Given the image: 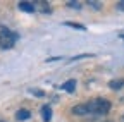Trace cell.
I'll return each instance as SVG.
<instances>
[{"label": "cell", "mask_w": 124, "mask_h": 122, "mask_svg": "<svg viewBox=\"0 0 124 122\" xmlns=\"http://www.w3.org/2000/svg\"><path fill=\"white\" fill-rule=\"evenodd\" d=\"M41 115H43V120H45V122H48V120L52 119V108H50L48 105L41 107Z\"/></svg>", "instance_id": "52a82bcc"}, {"label": "cell", "mask_w": 124, "mask_h": 122, "mask_svg": "<svg viewBox=\"0 0 124 122\" xmlns=\"http://www.w3.org/2000/svg\"><path fill=\"white\" fill-rule=\"evenodd\" d=\"M66 26H71V28H76V29H79V31H85V26L83 24H78V22H66Z\"/></svg>", "instance_id": "9c48e42d"}, {"label": "cell", "mask_w": 124, "mask_h": 122, "mask_svg": "<svg viewBox=\"0 0 124 122\" xmlns=\"http://www.w3.org/2000/svg\"><path fill=\"white\" fill-rule=\"evenodd\" d=\"M108 86H110V89H121L124 86V79H112Z\"/></svg>", "instance_id": "ba28073f"}, {"label": "cell", "mask_w": 124, "mask_h": 122, "mask_svg": "<svg viewBox=\"0 0 124 122\" xmlns=\"http://www.w3.org/2000/svg\"><path fill=\"white\" fill-rule=\"evenodd\" d=\"M117 9H119V10H124V0H121V2H117Z\"/></svg>", "instance_id": "7c38bea8"}, {"label": "cell", "mask_w": 124, "mask_h": 122, "mask_svg": "<svg viewBox=\"0 0 124 122\" xmlns=\"http://www.w3.org/2000/svg\"><path fill=\"white\" fill-rule=\"evenodd\" d=\"M29 117H31V112L26 110V108H21V110H17V114H16V119L17 120H28Z\"/></svg>", "instance_id": "8992f818"}, {"label": "cell", "mask_w": 124, "mask_h": 122, "mask_svg": "<svg viewBox=\"0 0 124 122\" xmlns=\"http://www.w3.org/2000/svg\"><path fill=\"white\" fill-rule=\"evenodd\" d=\"M60 88L64 89V91H67V93H72V91L76 89V81L74 79H69V81H66L64 84H62Z\"/></svg>", "instance_id": "5b68a950"}, {"label": "cell", "mask_w": 124, "mask_h": 122, "mask_svg": "<svg viewBox=\"0 0 124 122\" xmlns=\"http://www.w3.org/2000/svg\"><path fill=\"white\" fill-rule=\"evenodd\" d=\"M74 115H86L88 114V108H86V103H81V105H76L72 107V110H71Z\"/></svg>", "instance_id": "3957f363"}, {"label": "cell", "mask_w": 124, "mask_h": 122, "mask_svg": "<svg viewBox=\"0 0 124 122\" xmlns=\"http://www.w3.org/2000/svg\"><path fill=\"white\" fill-rule=\"evenodd\" d=\"M17 33H14L10 31V29L7 28H0V48H4V50H9L12 48L16 41H17Z\"/></svg>", "instance_id": "7a4b0ae2"}, {"label": "cell", "mask_w": 124, "mask_h": 122, "mask_svg": "<svg viewBox=\"0 0 124 122\" xmlns=\"http://www.w3.org/2000/svg\"><path fill=\"white\" fill-rule=\"evenodd\" d=\"M17 7H19V10H24V12H35V4L33 2H19Z\"/></svg>", "instance_id": "277c9868"}, {"label": "cell", "mask_w": 124, "mask_h": 122, "mask_svg": "<svg viewBox=\"0 0 124 122\" xmlns=\"http://www.w3.org/2000/svg\"><path fill=\"white\" fill-rule=\"evenodd\" d=\"M88 5H90V7H93V9H97V10H98V9H102V4H100V2H95V0L88 2Z\"/></svg>", "instance_id": "30bf717a"}, {"label": "cell", "mask_w": 124, "mask_h": 122, "mask_svg": "<svg viewBox=\"0 0 124 122\" xmlns=\"http://www.w3.org/2000/svg\"><path fill=\"white\" fill-rule=\"evenodd\" d=\"M86 108H88V114H97V115L102 114L103 115L110 110V101L105 98H95L90 103H86Z\"/></svg>", "instance_id": "6da1fadb"}, {"label": "cell", "mask_w": 124, "mask_h": 122, "mask_svg": "<svg viewBox=\"0 0 124 122\" xmlns=\"http://www.w3.org/2000/svg\"><path fill=\"white\" fill-rule=\"evenodd\" d=\"M67 7H71V9H81V4L79 2H67Z\"/></svg>", "instance_id": "8fae6325"}, {"label": "cell", "mask_w": 124, "mask_h": 122, "mask_svg": "<svg viewBox=\"0 0 124 122\" xmlns=\"http://www.w3.org/2000/svg\"><path fill=\"white\" fill-rule=\"evenodd\" d=\"M105 122H112V120H105Z\"/></svg>", "instance_id": "5bb4252c"}, {"label": "cell", "mask_w": 124, "mask_h": 122, "mask_svg": "<svg viewBox=\"0 0 124 122\" xmlns=\"http://www.w3.org/2000/svg\"><path fill=\"white\" fill-rule=\"evenodd\" d=\"M2 122H4V120H2Z\"/></svg>", "instance_id": "2e32d148"}, {"label": "cell", "mask_w": 124, "mask_h": 122, "mask_svg": "<svg viewBox=\"0 0 124 122\" xmlns=\"http://www.w3.org/2000/svg\"><path fill=\"white\" fill-rule=\"evenodd\" d=\"M122 122H124V115H122Z\"/></svg>", "instance_id": "9a60e30c"}, {"label": "cell", "mask_w": 124, "mask_h": 122, "mask_svg": "<svg viewBox=\"0 0 124 122\" xmlns=\"http://www.w3.org/2000/svg\"><path fill=\"white\" fill-rule=\"evenodd\" d=\"M121 38H122V40H124V35H121Z\"/></svg>", "instance_id": "4fadbf2b"}]
</instances>
